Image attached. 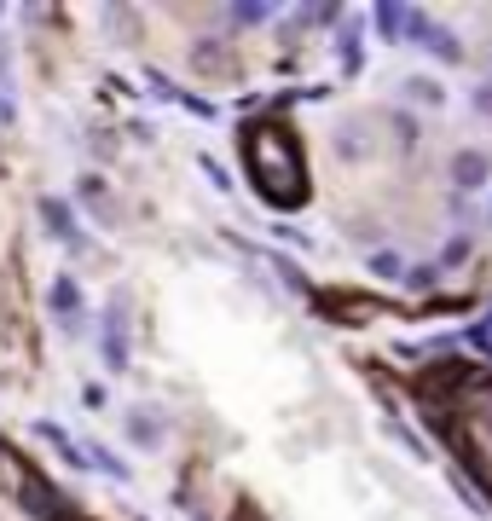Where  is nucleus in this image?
Listing matches in <instances>:
<instances>
[{
	"mask_svg": "<svg viewBox=\"0 0 492 521\" xmlns=\"http://www.w3.org/2000/svg\"><path fill=\"white\" fill-rule=\"evenodd\" d=\"M244 151H249V180H256V192L266 203H278V209H296L301 197H307V168H301V145L296 134L284 128V122H261V128L244 134Z\"/></svg>",
	"mask_w": 492,
	"mask_h": 521,
	"instance_id": "obj_1",
	"label": "nucleus"
},
{
	"mask_svg": "<svg viewBox=\"0 0 492 521\" xmlns=\"http://www.w3.org/2000/svg\"><path fill=\"white\" fill-rule=\"evenodd\" d=\"M487 174H492V163H487L481 151H457V156H452V180H457V185H481Z\"/></svg>",
	"mask_w": 492,
	"mask_h": 521,
	"instance_id": "obj_2",
	"label": "nucleus"
},
{
	"mask_svg": "<svg viewBox=\"0 0 492 521\" xmlns=\"http://www.w3.org/2000/svg\"><path fill=\"white\" fill-rule=\"evenodd\" d=\"M116 313H110V325H105V359L110 366H122L128 359V336H122V302H110Z\"/></svg>",
	"mask_w": 492,
	"mask_h": 521,
	"instance_id": "obj_3",
	"label": "nucleus"
},
{
	"mask_svg": "<svg viewBox=\"0 0 492 521\" xmlns=\"http://www.w3.org/2000/svg\"><path fill=\"white\" fill-rule=\"evenodd\" d=\"M128 429H134V440H139V446H156V435H163V423H156L151 412H128Z\"/></svg>",
	"mask_w": 492,
	"mask_h": 521,
	"instance_id": "obj_4",
	"label": "nucleus"
},
{
	"mask_svg": "<svg viewBox=\"0 0 492 521\" xmlns=\"http://www.w3.org/2000/svg\"><path fill=\"white\" fill-rule=\"evenodd\" d=\"M53 307H58V313H65V319H70V313L82 307V290H75L70 278H58V284H53Z\"/></svg>",
	"mask_w": 492,
	"mask_h": 521,
	"instance_id": "obj_5",
	"label": "nucleus"
},
{
	"mask_svg": "<svg viewBox=\"0 0 492 521\" xmlns=\"http://www.w3.org/2000/svg\"><path fill=\"white\" fill-rule=\"evenodd\" d=\"M371 266H377V273H383V278H394V273H400V255H377Z\"/></svg>",
	"mask_w": 492,
	"mask_h": 521,
	"instance_id": "obj_6",
	"label": "nucleus"
}]
</instances>
